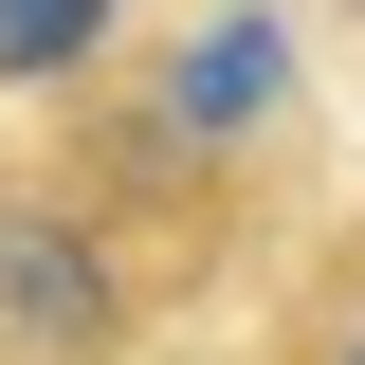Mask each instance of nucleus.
<instances>
[{
  "instance_id": "obj_3",
  "label": "nucleus",
  "mask_w": 365,
  "mask_h": 365,
  "mask_svg": "<svg viewBox=\"0 0 365 365\" xmlns=\"http://www.w3.org/2000/svg\"><path fill=\"white\" fill-rule=\"evenodd\" d=\"M110 37V0H0V73H73Z\"/></svg>"
},
{
  "instance_id": "obj_1",
  "label": "nucleus",
  "mask_w": 365,
  "mask_h": 365,
  "mask_svg": "<svg viewBox=\"0 0 365 365\" xmlns=\"http://www.w3.org/2000/svg\"><path fill=\"white\" fill-rule=\"evenodd\" d=\"M110 329H128L110 256H91L73 220H37V201H0V347H19V365H91Z\"/></svg>"
},
{
  "instance_id": "obj_4",
  "label": "nucleus",
  "mask_w": 365,
  "mask_h": 365,
  "mask_svg": "<svg viewBox=\"0 0 365 365\" xmlns=\"http://www.w3.org/2000/svg\"><path fill=\"white\" fill-rule=\"evenodd\" d=\"M347 365H365V329H347Z\"/></svg>"
},
{
  "instance_id": "obj_2",
  "label": "nucleus",
  "mask_w": 365,
  "mask_h": 365,
  "mask_svg": "<svg viewBox=\"0 0 365 365\" xmlns=\"http://www.w3.org/2000/svg\"><path fill=\"white\" fill-rule=\"evenodd\" d=\"M256 110H292V19H201V37L165 55V128H201V146H237Z\"/></svg>"
}]
</instances>
